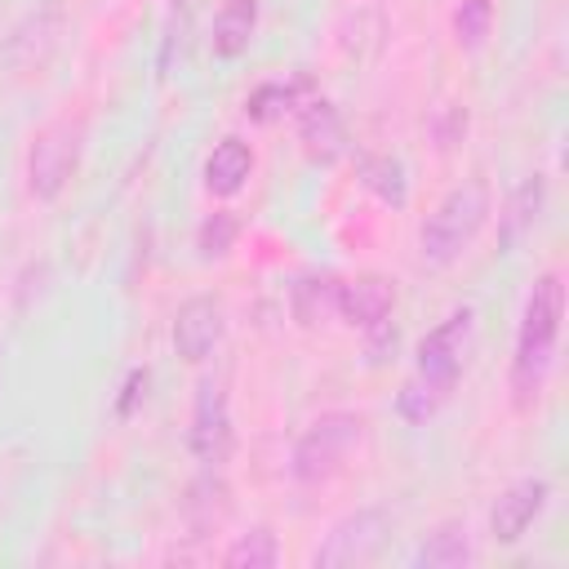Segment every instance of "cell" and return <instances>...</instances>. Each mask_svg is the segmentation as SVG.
<instances>
[{
    "label": "cell",
    "instance_id": "1",
    "mask_svg": "<svg viewBox=\"0 0 569 569\" xmlns=\"http://www.w3.org/2000/svg\"><path fill=\"white\" fill-rule=\"evenodd\" d=\"M560 320H565V280L560 271H542L533 276L525 307H520V325H516V351H511V409L529 413L551 378L556 365V347H560Z\"/></svg>",
    "mask_w": 569,
    "mask_h": 569
},
{
    "label": "cell",
    "instance_id": "2",
    "mask_svg": "<svg viewBox=\"0 0 569 569\" xmlns=\"http://www.w3.org/2000/svg\"><path fill=\"white\" fill-rule=\"evenodd\" d=\"M493 213V191L485 178H467L458 187H449L436 209L427 213V222L418 227V253L427 267H453L471 240L480 236V227Z\"/></svg>",
    "mask_w": 569,
    "mask_h": 569
},
{
    "label": "cell",
    "instance_id": "3",
    "mask_svg": "<svg viewBox=\"0 0 569 569\" xmlns=\"http://www.w3.org/2000/svg\"><path fill=\"white\" fill-rule=\"evenodd\" d=\"M360 445H365V413H356V409H325L293 440L289 476L302 489H320V485L338 480L351 467Z\"/></svg>",
    "mask_w": 569,
    "mask_h": 569
},
{
    "label": "cell",
    "instance_id": "4",
    "mask_svg": "<svg viewBox=\"0 0 569 569\" xmlns=\"http://www.w3.org/2000/svg\"><path fill=\"white\" fill-rule=\"evenodd\" d=\"M84 138H89V116L84 111H58L53 120H44L31 133L22 178H27V196L36 204H53L71 187V178L80 169V156H84Z\"/></svg>",
    "mask_w": 569,
    "mask_h": 569
},
{
    "label": "cell",
    "instance_id": "5",
    "mask_svg": "<svg viewBox=\"0 0 569 569\" xmlns=\"http://www.w3.org/2000/svg\"><path fill=\"white\" fill-rule=\"evenodd\" d=\"M471 342H476V311L471 307H458L449 311L436 329L422 333L418 351H413V373L409 382H418L436 405H445L467 369V356H471Z\"/></svg>",
    "mask_w": 569,
    "mask_h": 569
},
{
    "label": "cell",
    "instance_id": "6",
    "mask_svg": "<svg viewBox=\"0 0 569 569\" xmlns=\"http://www.w3.org/2000/svg\"><path fill=\"white\" fill-rule=\"evenodd\" d=\"M391 529V511L387 507H356L347 511L311 551L316 569H347V565H365L378 556V547L387 542Z\"/></svg>",
    "mask_w": 569,
    "mask_h": 569
},
{
    "label": "cell",
    "instance_id": "7",
    "mask_svg": "<svg viewBox=\"0 0 569 569\" xmlns=\"http://www.w3.org/2000/svg\"><path fill=\"white\" fill-rule=\"evenodd\" d=\"M236 427H231V400L222 378H204L191 400V427H187V449L200 467H222L231 458Z\"/></svg>",
    "mask_w": 569,
    "mask_h": 569
},
{
    "label": "cell",
    "instance_id": "8",
    "mask_svg": "<svg viewBox=\"0 0 569 569\" xmlns=\"http://www.w3.org/2000/svg\"><path fill=\"white\" fill-rule=\"evenodd\" d=\"M547 502H551V480L547 476H520L516 485H507L493 498V507H489V538L502 542V547L520 542L529 533V525L547 511Z\"/></svg>",
    "mask_w": 569,
    "mask_h": 569
},
{
    "label": "cell",
    "instance_id": "9",
    "mask_svg": "<svg viewBox=\"0 0 569 569\" xmlns=\"http://www.w3.org/2000/svg\"><path fill=\"white\" fill-rule=\"evenodd\" d=\"M222 329H227V316H222V302L213 293H196L187 298L178 311H173V351L187 360V365H204L213 356V347L222 342Z\"/></svg>",
    "mask_w": 569,
    "mask_h": 569
},
{
    "label": "cell",
    "instance_id": "10",
    "mask_svg": "<svg viewBox=\"0 0 569 569\" xmlns=\"http://www.w3.org/2000/svg\"><path fill=\"white\" fill-rule=\"evenodd\" d=\"M391 307H396V280L382 271H360L338 284V316L351 329H365V333L387 329Z\"/></svg>",
    "mask_w": 569,
    "mask_h": 569
},
{
    "label": "cell",
    "instance_id": "11",
    "mask_svg": "<svg viewBox=\"0 0 569 569\" xmlns=\"http://www.w3.org/2000/svg\"><path fill=\"white\" fill-rule=\"evenodd\" d=\"M200 178H204V191H209V196H218V200H227V196L244 191V182L253 178V147H249L244 138H236V133L218 138V142H213V151L204 156Z\"/></svg>",
    "mask_w": 569,
    "mask_h": 569
},
{
    "label": "cell",
    "instance_id": "12",
    "mask_svg": "<svg viewBox=\"0 0 569 569\" xmlns=\"http://www.w3.org/2000/svg\"><path fill=\"white\" fill-rule=\"evenodd\" d=\"M298 138L307 147L311 160H333L342 147H347V129H342V116L333 102L325 98H311L298 107Z\"/></svg>",
    "mask_w": 569,
    "mask_h": 569
},
{
    "label": "cell",
    "instance_id": "13",
    "mask_svg": "<svg viewBox=\"0 0 569 569\" xmlns=\"http://www.w3.org/2000/svg\"><path fill=\"white\" fill-rule=\"evenodd\" d=\"M253 31H258V0H222L213 13V27H209L213 58H222V62L240 58L249 49Z\"/></svg>",
    "mask_w": 569,
    "mask_h": 569
},
{
    "label": "cell",
    "instance_id": "14",
    "mask_svg": "<svg viewBox=\"0 0 569 569\" xmlns=\"http://www.w3.org/2000/svg\"><path fill=\"white\" fill-rule=\"evenodd\" d=\"M471 560H476V547H471V529L462 520L436 525L413 551V569H462Z\"/></svg>",
    "mask_w": 569,
    "mask_h": 569
},
{
    "label": "cell",
    "instance_id": "15",
    "mask_svg": "<svg viewBox=\"0 0 569 569\" xmlns=\"http://www.w3.org/2000/svg\"><path fill=\"white\" fill-rule=\"evenodd\" d=\"M227 511H231V489H227V480L218 476V467H204V471L191 480V489H187V520H191V533H196V538L213 533V529L227 520Z\"/></svg>",
    "mask_w": 569,
    "mask_h": 569
},
{
    "label": "cell",
    "instance_id": "16",
    "mask_svg": "<svg viewBox=\"0 0 569 569\" xmlns=\"http://www.w3.org/2000/svg\"><path fill=\"white\" fill-rule=\"evenodd\" d=\"M338 276L329 271H311V276H298L293 289H289V307H293V320L302 329H316L325 325L329 316H338Z\"/></svg>",
    "mask_w": 569,
    "mask_h": 569
},
{
    "label": "cell",
    "instance_id": "17",
    "mask_svg": "<svg viewBox=\"0 0 569 569\" xmlns=\"http://www.w3.org/2000/svg\"><path fill=\"white\" fill-rule=\"evenodd\" d=\"M227 569H276L280 565V542L267 525H253L249 533H240L227 551H222Z\"/></svg>",
    "mask_w": 569,
    "mask_h": 569
},
{
    "label": "cell",
    "instance_id": "18",
    "mask_svg": "<svg viewBox=\"0 0 569 569\" xmlns=\"http://www.w3.org/2000/svg\"><path fill=\"white\" fill-rule=\"evenodd\" d=\"M542 196H547V187H542L538 173L525 178V182L516 187V196L507 200V213H502V249H507L511 240H520V236L538 222V213H542Z\"/></svg>",
    "mask_w": 569,
    "mask_h": 569
},
{
    "label": "cell",
    "instance_id": "19",
    "mask_svg": "<svg viewBox=\"0 0 569 569\" xmlns=\"http://www.w3.org/2000/svg\"><path fill=\"white\" fill-rule=\"evenodd\" d=\"M360 182H365L382 204H391V209H400L405 196H409V187H405V164H400L396 156H365V160H360Z\"/></svg>",
    "mask_w": 569,
    "mask_h": 569
},
{
    "label": "cell",
    "instance_id": "20",
    "mask_svg": "<svg viewBox=\"0 0 569 569\" xmlns=\"http://www.w3.org/2000/svg\"><path fill=\"white\" fill-rule=\"evenodd\" d=\"M298 107V84H284V80H267L258 84L249 98H244V116L253 124H276L284 111Z\"/></svg>",
    "mask_w": 569,
    "mask_h": 569
},
{
    "label": "cell",
    "instance_id": "21",
    "mask_svg": "<svg viewBox=\"0 0 569 569\" xmlns=\"http://www.w3.org/2000/svg\"><path fill=\"white\" fill-rule=\"evenodd\" d=\"M236 240H240V218H236L231 209H213V213L196 227V249H200L204 262L227 258V253L236 249Z\"/></svg>",
    "mask_w": 569,
    "mask_h": 569
},
{
    "label": "cell",
    "instance_id": "22",
    "mask_svg": "<svg viewBox=\"0 0 569 569\" xmlns=\"http://www.w3.org/2000/svg\"><path fill=\"white\" fill-rule=\"evenodd\" d=\"M493 31V0H458L453 9V40L458 49H480Z\"/></svg>",
    "mask_w": 569,
    "mask_h": 569
}]
</instances>
